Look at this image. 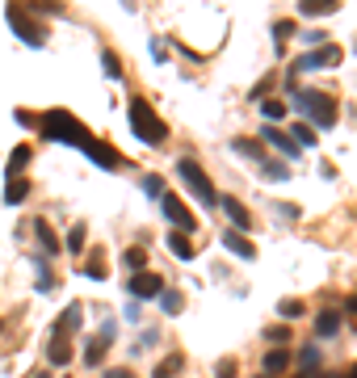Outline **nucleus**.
<instances>
[{"label": "nucleus", "mask_w": 357, "mask_h": 378, "mask_svg": "<svg viewBox=\"0 0 357 378\" xmlns=\"http://www.w3.org/2000/svg\"><path fill=\"white\" fill-rule=\"evenodd\" d=\"M151 55H156V64H168V46L160 38H151Z\"/></svg>", "instance_id": "obj_38"}, {"label": "nucleus", "mask_w": 357, "mask_h": 378, "mask_svg": "<svg viewBox=\"0 0 357 378\" xmlns=\"http://www.w3.org/2000/svg\"><path fill=\"white\" fill-rule=\"evenodd\" d=\"M168 248H173L181 261H193V244H189V236H185V231H173V236H168Z\"/></svg>", "instance_id": "obj_23"}, {"label": "nucleus", "mask_w": 357, "mask_h": 378, "mask_svg": "<svg viewBox=\"0 0 357 378\" xmlns=\"http://www.w3.org/2000/svg\"><path fill=\"white\" fill-rule=\"evenodd\" d=\"M349 311H353V315H357V299H349Z\"/></svg>", "instance_id": "obj_45"}, {"label": "nucleus", "mask_w": 357, "mask_h": 378, "mask_svg": "<svg viewBox=\"0 0 357 378\" xmlns=\"http://www.w3.org/2000/svg\"><path fill=\"white\" fill-rule=\"evenodd\" d=\"M13 118H17L21 126H30V131H38V114H30V110H17Z\"/></svg>", "instance_id": "obj_40"}, {"label": "nucleus", "mask_w": 357, "mask_h": 378, "mask_svg": "<svg viewBox=\"0 0 357 378\" xmlns=\"http://www.w3.org/2000/svg\"><path fill=\"white\" fill-rule=\"evenodd\" d=\"M215 374H219V378H235V361H219Z\"/></svg>", "instance_id": "obj_42"}, {"label": "nucleus", "mask_w": 357, "mask_h": 378, "mask_svg": "<svg viewBox=\"0 0 357 378\" xmlns=\"http://www.w3.org/2000/svg\"><path fill=\"white\" fill-rule=\"evenodd\" d=\"M84 274H88V278H97V282H101V278H106V265H101V256L84 265Z\"/></svg>", "instance_id": "obj_39"}, {"label": "nucleus", "mask_w": 357, "mask_h": 378, "mask_svg": "<svg viewBox=\"0 0 357 378\" xmlns=\"http://www.w3.org/2000/svg\"><path fill=\"white\" fill-rule=\"evenodd\" d=\"M219 206L227 210V219L235 223V231H252V214H248V206L240 198H219Z\"/></svg>", "instance_id": "obj_10"}, {"label": "nucleus", "mask_w": 357, "mask_h": 378, "mask_svg": "<svg viewBox=\"0 0 357 378\" xmlns=\"http://www.w3.org/2000/svg\"><path fill=\"white\" fill-rule=\"evenodd\" d=\"M38 131L46 135V139H55V143H72V147H80V151H88L97 139L88 135V126L80 122V118H72L68 110H46V114H38Z\"/></svg>", "instance_id": "obj_1"}, {"label": "nucleus", "mask_w": 357, "mask_h": 378, "mask_svg": "<svg viewBox=\"0 0 357 378\" xmlns=\"http://www.w3.org/2000/svg\"><path fill=\"white\" fill-rule=\"evenodd\" d=\"M261 110H265V118H269V122H278V118L286 114V101H261Z\"/></svg>", "instance_id": "obj_36"}, {"label": "nucleus", "mask_w": 357, "mask_h": 378, "mask_svg": "<svg viewBox=\"0 0 357 378\" xmlns=\"http://www.w3.org/2000/svg\"><path fill=\"white\" fill-rule=\"evenodd\" d=\"M30 9H38V13H46V17H55V13H64V5L59 0H26Z\"/></svg>", "instance_id": "obj_33"}, {"label": "nucleus", "mask_w": 357, "mask_h": 378, "mask_svg": "<svg viewBox=\"0 0 357 378\" xmlns=\"http://www.w3.org/2000/svg\"><path fill=\"white\" fill-rule=\"evenodd\" d=\"M30 160H34V151H30V143H17V147L9 151V164H5V173H9V181L26 173V164H30Z\"/></svg>", "instance_id": "obj_16"}, {"label": "nucleus", "mask_w": 357, "mask_h": 378, "mask_svg": "<svg viewBox=\"0 0 357 378\" xmlns=\"http://www.w3.org/2000/svg\"><path fill=\"white\" fill-rule=\"evenodd\" d=\"M307 42L311 46H324V30H307Z\"/></svg>", "instance_id": "obj_43"}, {"label": "nucleus", "mask_w": 357, "mask_h": 378, "mask_svg": "<svg viewBox=\"0 0 357 378\" xmlns=\"http://www.w3.org/2000/svg\"><path fill=\"white\" fill-rule=\"evenodd\" d=\"M257 378H265V374H257Z\"/></svg>", "instance_id": "obj_48"}, {"label": "nucleus", "mask_w": 357, "mask_h": 378, "mask_svg": "<svg viewBox=\"0 0 357 378\" xmlns=\"http://www.w3.org/2000/svg\"><path fill=\"white\" fill-rule=\"evenodd\" d=\"M181 370H185V357H181V353H168L156 370H151V378H177Z\"/></svg>", "instance_id": "obj_19"}, {"label": "nucleus", "mask_w": 357, "mask_h": 378, "mask_svg": "<svg viewBox=\"0 0 357 378\" xmlns=\"http://www.w3.org/2000/svg\"><path fill=\"white\" fill-rule=\"evenodd\" d=\"M345 59V50L340 46H332V42H324L320 50H307V55H298L294 59V72H320V68H336Z\"/></svg>", "instance_id": "obj_6"}, {"label": "nucleus", "mask_w": 357, "mask_h": 378, "mask_svg": "<svg viewBox=\"0 0 357 378\" xmlns=\"http://www.w3.org/2000/svg\"><path fill=\"white\" fill-rule=\"evenodd\" d=\"M261 139H265V143H273V147H278L286 160H298V155H302V147H298V143H294L286 131H278V126H265V131H261Z\"/></svg>", "instance_id": "obj_9"}, {"label": "nucleus", "mask_w": 357, "mask_h": 378, "mask_svg": "<svg viewBox=\"0 0 357 378\" xmlns=\"http://www.w3.org/2000/svg\"><path fill=\"white\" fill-rule=\"evenodd\" d=\"M336 332H340V311L324 307V311L316 315V337H320V341H332Z\"/></svg>", "instance_id": "obj_14"}, {"label": "nucleus", "mask_w": 357, "mask_h": 378, "mask_svg": "<svg viewBox=\"0 0 357 378\" xmlns=\"http://www.w3.org/2000/svg\"><path fill=\"white\" fill-rule=\"evenodd\" d=\"M122 265L131 269V274H139V269H143V248H126L122 252Z\"/></svg>", "instance_id": "obj_35"}, {"label": "nucleus", "mask_w": 357, "mask_h": 378, "mask_svg": "<svg viewBox=\"0 0 357 378\" xmlns=\"http://www.w3.org/2000/svg\"><path fill=\"white\" fill-rule=\"evenodd\" d=\"M265 341H269L273 349H286V345H290V328H286V323H269V328H265Z\"/></svg>", "instance_id": "obj_25"}, {"label": "nucleus", "mask_w": 357, "mask_h": 378, "mask_svg": "<svg viewBox=\"0 0 357 378\" xmlns=\"http://www.w3.org/2000/svg\"><path fill=\"white\" fill-rule=\"evenodd\" d=\"M80 319H84L80 303H68V311L55 319V337H72V332H80Z\"/></svg>", "instance_id": "obj_13"}, {"label": "nucleus", "mask_w": 357, "mask_h": 378, "mask_svg": "<svg viewBox=\"0 0 357 378\" xmlns=\"http://www.w3.org/2000/svg\"><path fill=\"white\" fill-rule=\"evenodd\" d=\"M231 151H235V155H248V160H257V164L265 160V151L252 143V139H231Z\"/></svg>", "instance_id": "obj_24"}, {"label": "nucleus", "mask_w": 357, "mask_h": 378, "mask_svg": "<svg viewBox=\"0 0 357 378\" xmlns=\"http://www.w3.org/2000/svg\"><path fill=\"white\" fill-rule=\"evenodd\" d=\"M46 361H50V366H68V361H72V345H68V337H55V341L46 345Z\"/></svg>", "instance_id": "obj_18"}, {"label": "nucleus", "mask_w": 357, "mask_h": 378, "mask_svg": "<svg viewBox=\"0 0 357 378\" xmlns=\"http://www.w3.org/2000/svg\"><path fill=\"white\" fill-rule=\"evenodd\" d=\"M261 177L265 181H290V164L286 160H261Z\"/></svg>", "instance_id": "obj_20"}, {"label": "nucleus", "mask_w": 357, "mask_h": 378, "mask_svg": "<svg viewBox=\"0 0 357 378\" xmlns=\"http://www.w3.org/2000/svg\"><path fill=\"white\" fill-rule=\"evenodd\" d=\"M223 248L235 252L240 261H257V244H252L248 236H240V231H223Z\"/></svg>", "instance_id": "obj_11"}, {"label": "nucleus", "mask_w": 357, "mask_h": 378, "mask_svg": "<svg viewBox=\"0 0 357 378\" xmlns=\"http://www.w3.org/2000/svg\"><path fill=\"white\" fill-rule=\"evenodd\" d=\"M101 68H106L110 80H122V59L114 55V50H101Z\"/></svg>", "instance_id": "obj_27"}, {"label": "nucleus", "mask_w": 357, "mask_h": 378, "mask_svg": "<svg viewBox=\"0 0 357 378\" xmlns=\"http://www.w3.org/2000/svg\"><path fill=\"white\" fill-rule=\"evenodd\" d=\"M26 198H30V181H26V177H13V181L5 185V202H9V206H21Z\"/></svg>", "instance_id": "obj_21"}, {"label": "nucleus", "mask_w": 357, "mask_h": 378, "mask_svg": "<svg viewBox=\"0 0 357 378\" xmlns=\"http://www.w3.org/2000/svg\"><path fill=\"white\" fill-rule=\"evenodd\" d=\"M126 118H131L135 139H139V143H147V147H160V143L168 139L164 118L151 110V101H147V97H131V101H126Z\"/></svg>", "instance_id": "obj_2"}, {"label": "nucleus", "mask_w": 357, "mask_h": 378, "mask_svg": "<svg viewBox=\"0 0 357 378\" xmlns=\"http://www.w3.org/2000/svg\"><path fill=\"white\" fill-rule=\"evenodd\" d=\"M84 244H88V227L76 223V227L68 231V252H84Z\"/></svg>", "instance_id": "obj_28"}, {"label": "nucleus", "mask_w": 357, "mask_h": 378, "mask_svg": "<svg viewBox=\"0 0 357 378\" xmlns=\"http://www.w3.org/2000/svg\"><path fill=\"white\" fill-rule=\"evenodd\" d=\"M278 315L282 319H302V315H307V307H302V299H282L278 303Z\"/></svg>", "instance_id": "obj_26"}, {"label": "nucleus", "mask_w": 357, "mask_h": 378, "mask_svg": "<svg viewBox=\"0 0 357 378\" xmlns=\"http://www.w3.org/2000/svg\"><path fill=\"white\" fill-rule=\"evenodd\" d=\"M9 26H13V34L21 38V42H30V46H46V26L42 21H34V17H26V9L21 5H9Z\"/></svg>", "instance_id": "obj_5"}, {"label": "nucleus", "mask_w": 357, "mask_h": 378, "mask_svg": "<svg viewBox=\"0 0 357 378\" xmlns=\"http://www.w3.org/2000/svg\"><path fill=\"white\" fill-rule=\"evenodd\" d=\"M340 0H298V13L302 17H324V13H336Z\"/></svg>", "instance_id": "obj_17"}, {"label": "nucleus", "mask_w": 357, "mask_h": 378, "mask_svg": "<svg viewBox=\"0 0 357 378\" xmlns=\"http://www.w3.org/2000/svg\"><path fill=\"white\" fill-rule=\"evenodd\" d=\"M294 110H298V118L302 122H311V126H320V131H332L336 126V101L328 97V93H320V88H298L294 93Z\"/></svg>", "instance_id": "obj_3"}, {"label": "nucleus", "mask_w": 357, "mask_h": 378, "mask_svg": "<svg viewBox=\"0 0 357 378\" xmlns=\"http://www.w3.org/2000/svg\"><path fill=\"white\" fill-rule=\"evenodd\" d=\"M160 210H164V219H168L173 227H181V231H193V214H189V206H185L181 198H173L168 189L160 193Z\"/></svg>", "instance_id": "obj_8"}, {"label": "nucleus", "mask_w": 357, "mask_h": 378, "mask_svg": "<svg viewBox=\"0 0 357 378\" xmlns=\"http://www.w3.org/2000/svg\"><path fill=\"white\" fill-rule=\"evenodd\" d=\"M0 332H5V319H0Z\"/></svg>", "instance_id": "obj_46"}, {"label": "nucleus", "mask_w": 357, "mask_h": 378, "mask_svg": "<svg viewBox=\"0 0 357 378\" xmlns=\"http://www.w3.org/2000/svg\"><path fill=\"white\" fill-rule=\"evenodd\" d=\"M143 193H147V198H156V202H160V193H164V181H160L156 173H147V177H143Z\"/></svg>", "instance_id": "obj_34"}, {"label": "nucleus", "mask_w": 357, "mask_h": 378, "mask_svg": "<svg viewBox=\"0 0 357 378\" xmlns=\"http://www.w3.org/2000/svg\"><path fill=\"white\" fill-rule=\"evenodd\" d=\"M30 231H34V240L42 244V252H46V256H55V252L64 248V244H59V236L50 231V223H46V219H34V223H30Z\"/></svg>", "instance_id": "obj_12"}, {"label": "nucleus", "mask_w": 357, "mask_h": 378, "mask_svg": "<svg viewBox=\"0 0 357 378\" xmlns=\"http://www.w3.org/2000/svg\"><path fill=\"white\" fill-rule=\"evenodd\" d=\"M177 177H181V181L197 193V202H202V206H219V189L211 185L206 169H202L193 155H181V160H177Z\"/></svg>", "instance_id": "obj_4"}, {"label": "nucleus", "mask_w": 357, "mask_h": 378, "mask_svg": "<svg viewBox=\"0 0 357 378\" xmlns=\"http://www.w3.org/2000/svg\"><path fill=\"white\" fill-rule=\"evenodd\" d=\"M34 265H38V290H42V294H46V290H50V286H55V274H50V265H46V261H42V256H38V261H34Z\"/></svg>", "instance_id": "obj_32"}, {"label": "nucleus", "mask_w": 357, "mask_h": 378, "mask_svg": "<svg viewBox=\"0 0 357 378\" xmlns=\"http://www.w3.org/2000/svg\"><path fill=\"white\" fill-rule=\"evenodd\" d=\"M294 34H298V26H294V21H278V26H273V38H278V42H290Z\"/></svg>", "instance_id": "obj_37"}, {"label": "nucleus", "mask_w": 357, "mask_h": 378, "mask_svg": "<svg viewBox=\"0 0 357 378\" xmlns=\"http://www.w3.org/2000/svg\"><path fill=\"white\" fill-rule=\"evenodd\" d=\"M106 349H110V341H88V349H84V361H88V366H101Z\"/></svg>", "instance_id": "obj_30"}, {"label": "nucleus", "mask_w": 357, "mask_h": 378, "mask_svg": "<svg viewBox=\"0 0 357 378\" xmlns=\"http://www.w3.org/2000/svg\"><path fill=\"white\" fill-rule=\"evenodd\" d=\"M160 290H164V278L160 274H147V269H139V274L126 278V294L131 299H160Z\"/></svg>", "instance_id": "obj_7"}, {"label": "nucleus", "mask_w": 357, "mask_h": 378, "mask_svg": "<svg viewBox=\"0 0 357 378\" xmlns=\"http://www.w3.org/2000/svg\"><path fill=\"white\" fill-rule=\"evenodd\" d=\"M286 370H290V353H286V349H269L265 361H261V374H265V378H278V374H286Z\"/></svg>", "instance_id": "obj_15"}, {"label": "nucleus", "mask_w": 357, "mask_h": 378, "mask_svg": "<svg viewBox=\"0 0 357 378\" xmlns=\"http://www.w3.org/2000/svg\"><path fill=\"white\" fill-rule=\"evenodd\" d=\"M34 378H46V374H34Z\"/></svg>", "instance_id": "obj_47"}, {"label": "nucleus", "mask_w": 357, "mask_h": 378, "mask_svg": "<svg viewBox=\"0 0 357 378\" xmlns=\"http://www.w3.org/2000/svg\"><path fill=\"white\" fill-rule=\"evenodd\" d=\"M160 307H164L168 315H181V311H185V299H181L177 290H160Z\"/></svg>", "instance_id": "obj_29"}, {"label": "nucleus", "mask_w": 357, "mask_h": 378, "mask_svg": "<svg viewBox=\"0 0 357 378\" xmlns=\"http://www.w3.org/2000/svg\"><path fill=\"white\" fill-rule=\"evenodd\" d=\"M122 9H131V13H135V0H122Z\"/></svg>", "instance_id": "obj_44"}, {"label": "nucleus", "mask_w": 357, "mask_h": 378, "mask_svg": "<svg viewBox=\"0 0 357 378\" xmlns=\"http://www.w3.org/2000/svg\"><path fill=\"white\" fill-rule=\"evenodd\" d=\"M316 374H320V353L302 349V378H316Z\"/></svg>", "instance_id": "obj_31"}, {"label": "nucleus", "mask_w": 357, "mask_h": 378, "mask_svg": "<svg viewBox=\"0 0 357 378\" xmlns=\"http://www.w3.org/2000/svg\"><path fill=\"white\" fill-rule=\"evenodd\" d=\"M286 135H290L298 147H316V143H320V135H316V126H311V122H298V126H294V131H286Z\"/></svg>", "instance_id": "obj_22"}, {"label": "nucleus", "mask_w": 357, "mask_h": 378, "mask_svg": "<svg viewBox=\"0 0 357 378\" xmlns=\"http://www.w3.org/2000/svg\"><path fill=\"white\" fill-rule=\"evenodd\" d=\"M101 378H135V370H126V366H110Z\"/></svg>", "instance_id": "obj_41"}]
</instances>
